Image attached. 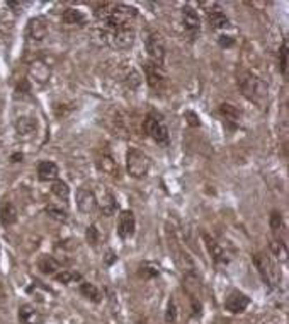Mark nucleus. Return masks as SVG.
<instances>
[{"label": "nucleus", "mask_w": 289, "mask_h": 324, "mask_svg": "<svg viewBox=\"0 0 289 324\" xmlns=\"http://www.w3.org/2000/svg\"><path fill=\"white\" fill-rule=\"evenodd\" d=\"M54 280L56 282H62L65 285H68V283L75 282V280H82V275L77 271H68V270H60V273H54Z\"/></svg>", "instance_id": "nucleus-29"}, {"label": "nucleus", "mask_w": 289, "mask_h": 324, "mask_svg": "<svg viewBox=\"0 0 289 324\" xmlns=\"http://www.w3.org/2000/svg\"><path fill=\"white\" fill-rule=\"evenodd\" d=\"M48 29H49L48 19L43 16H36L29 19L27 28H26V36L31 39V41H43V39L48 36Z\"/></svg>", "instance_id": "nucleus-12"}, {"label": "nucleus", "mask_w": 289, "mask_h": 324, "mask_svg": "<svg viewBox=\"0 0 289 324\" xmlns=\"http://www.w3.org/2000/svg\"><path fill=\"white\" fill-rule=\"evenodd\" d=\"M152 167L150 157L139 148H129L126 152V169L129 176L134 179H143L148 176Z\"/></svg>", "instance_id": "nucleus-6"}, {"label": "nucleus", "mask_w": 289, "mask_h": 324, "mask_svg": "<svg viewBox=\"0 0 289 324\" xmlns=\"http://www.w3.org/2000/svg\"><path fill=\"white\" fill-rule=\"evenodd\" d=\"M101 38H104V43L114 49H129L134 44V41H136V31H134L133 26L118 29L102 28Z\"/></svg>", "instance_id": "nucleus-4"}, {"label": "nucleus", "mask_w": 289, "mask_h": 324, "mask_svg": "<svg viewBox=\"0 0 289 324\" xmlns=\"http://www.w3.org/2000/svg\"><path fill=\"white\" fill-rule=\"evenodd\" d=\"M136 324H150V322H148V321H144V319H143V321H138Z\"/></svg>", "instance_id": "nucleus-40"}, {"label": "nucleus", "mask_w": 289, "mask_h": 324, "mask_svg": "<svg viewBox=\"0 0 289 324\" xmlns=\"http://www.w3.org/2000/svg\"><path fill=\"white\" fill-rule=\"evenodd\" d=\"M248 306H250V297H247L245 293L240 292V290H233L225 301L226 311H230L232 314L245 312Z\"/></svg>", "instance_id": "nucleus-13"}, {"label": "nucleus", "mask_w": 289, "mask_h": 324, "mask_svg": "<svg viewBox=\"0 0 289 324\" xmlns=\"http://www.w3.org/2000/svg\"><path fill=\"white\" fill-rule=\"evenodd\" d=\"M29 72H31V76L34 77V81H38L39 84H46L49 81V76H51L49 67L43 60H34L31 67H29Z\"/></svg>", "instance_id": "nucleus-21"}, {"label": "nucleus", "mask_w": 289, "mask_h": 324, "mask_svg": "<svg viewBox=\"0 0 289 324\" xmlns=\"http://www.w3.org/2000/svg\"><path fill=\"white\" fill-rule=\"evenodd\" d=\"M38 179L41 183H49V181H56L60 176V169L53 161H41L38 164Z\"/></svg>", "instance_id": "nucleus-17"}, {"label": "nucleus", "mask_w": 289, "mask_h": 324, "mask_svg": "<svg viewBox=\"0 0 289 324\" xmlns=\"http://www.w3.org/2000/svg\"><path fill=\"white\" fill-rule=\"evenodd\" d=\"M238 87L243 94V97H247L248 101L255 104H264L269 97V86L266 81H262L261 77L255 73L243 70L238 73Z\"/></svg>", "instance_id": "nucleus-2"}, {"label": "nucleus", "mask_w": 289, "mask_h": 324, "mask_svg": "<svg viewBox=\"0 0 289 324\" xmlns=\"http://www.w3.org/2000/svg\"><path fill=\"white\" fill-rule=\"evenodd\" d=\"M144 48H147V55H148V62L157 63V65H163L165 62V55H167V48H165V39L158 31H147L144 34Z\"/></svg>", "instance_id": "nucleus-7"}, {"label": "nucleus", "mask_w": 289, "mask_h": 324, "mask_svg": "<svg viewBox=\"0 0 289 324\" xmlns=\"http://www.w3.org/2000/svg\"><path fill=\"white\" fill-rule=\"evenodd\" d=\"M138 273H139V277L144 278V280H152V278H157L158 275H160V268L152 261H144L139 265Z\"/></svg>", "instance_id": "nucleus-26"}, {"label": "nucleus", "mask_w": 289, "mask_h": 324, "mask_svg": "<svg viewBox=\"0 0 289 324\" xmlns=\"http://www.w3.org/2000/svg\"><path fill=\"white\" fill-rule=\"evenodd\" d=\"M218 44H220L221 48H233L235 46V38H232V36H228V34H221L220 38H218Z\"/></svg>", "instance_id": "nucleus-36"}, {"label": "nucleus", "mask_w": 289, "mask_h": 324, "mask_svg": "<svg viewBox=\"0 0 289 324\" xmlns=\"http://www.w3.org/2000/svg\"><path fill=\"white\" fill-rule=\"evenodd\" d=\"M51 193L56 198H60L62 202H68L70 200V188H68V184L63 181V179H56V181H53Z\"/></svg>", "instance_id": "nucleus-27"}, {"label": "nucleus", "mask_w": 289, "mask_h": 324, "mask_svg": "<svg viewBox=\"0 0 289 324\" xmlns=\"http://www.w3.org/2000/svg\"><path fill=\"white\" fill-rule=\"evenodd\" d=\"M220 114L223 118H225V121L228 123H233V127H238V119H240V111L233 106V104H228V103H223L220 106Z\"/></svg>", "instance_id": "nucleus-24"}, {"label": "nucleus", "mask_w": 289, "mask_h": 324, "mask_svg": "<svg viewBox=\"0 0 289 324\" xmlns=\"http://www.w3.org/2000/svg\"><path fill=\"white\" fill-rule=\"evenodd\" d=\"M143 130L157 145L160 147L170 145V133H168V128L165 127V123L162 121L157 113L147 114V118H144L143 121Z\"/></svg>", "instance_id": "nucleus-5"}, {"label": "nucleus", "mask_w": 289, "mask_h": 324, "mask_svg": "<svg viewBox=\"0 0 289 324\" xmlns=\"http://www.w3.org/2000/svg\"><path fill=\"white\" fill-rule=\"evenodd\" d=\"M136 232V217L133 210H123L118 218V236L123 241L131 239Z\"/></svg>", "instance_id": "nucleus-11"}, {"label": "nucleus", "mask_w": 289, "mask_h": 324, "mask_svg": "<svg viewBox=\"0 0 289 324\" xmlns=\"http://www.w3.org/2000/svg\"><path fill=\"white\" fill-rule=\"evenodd\" d=\"M206 19H208L209 28H211L213 31L230 28V17H228L220 7H214L213 11H206Z\"/></svg>", "instance_id": "nucleus-16"}, {"label": "nucleus", "mask_w": 289, "mask_h": 324, "mask_svg": "<svg viewBox=\"0 0 289 324\" xmlns=\"http://www.w3.org/2000/svg\"><path fill=\"white\" fill-rule=\"evenodd\" d=\"M80 293H82V297L89 298V301L94 302V304H99V302L102 301L101 292H99V288H97L96 285H94V283L82 282V283H80Z\"/></svg>", "instance_id": "nucleus-23"}, {"label": "nucleus", "mask_w": 289, "mask_h": 324, "mask_svg": "<svg viewBox=\"0 0 289 324\" xmlns=\"http://www.w3.org/2000/svg\"><path fill=\"white\" fill-rule=\"evenodd\" d=\"M85 236H87V242L91 244L92 247H96L97 242H99V239H101V232H99V229L92 223V226L87 229V234H85Z\"/></svg>", "instance_id": "nucleus-35"}, {"label": "nucleus", "mask_w": 289, "mask_h": 324, "mask_svg": "<svg viewBox=\"0 0 289 324\" xmlns=\"http://www.w3.org/2000/svg\"><path fill=\"white\" fill-rule=\"evenodd\" d=\"M38 268H39V271L44 273V275H54L56 271H60V263L53 256H43V258H39Z\"/></svg>", "instance_id": "nucleus-22"}, {"label": "nucleus", "mask_w": 289, "mask_h": 324, "mask_svg": "<svg viewBox=\"0 0 289 324\" xmlns=\"http://www.w3.org/2000/svg\"><path fill=\"white\" fill-rule=\"evenodd\" d=\"M17 218L19 213L14 203L9 200H2V203H0V223L4 227H11L17 222Z\"/></svg>", "instance_id": "nucleus-18"}, {"label": "nucleus", "mask_w": 289, "mask_h": 324, "mask_svg": "<svg viewBox=\"0 0 289 324\" xmlns=\"http://www.w3.org/2000/svg\"><path fill=\"white\" fill-rule=\"evenodd\" d=\"M253 265H255L258 275H261L264 285H266L269 290H276L281 285V270L276 265V261L269 256L267 253H255L253 254Z\"/></svg>", "instance_id": "nucleus-3"}, {"label": "nucleus", "mask_w": 289, "mask_h": 324, "mask_svg": "<svg viewBox=\"0 0 289 324\" xmlns=\"http://www.w3.org/2000/svg\"><path fill=\"white\" fill-rule=\"evenodd\" d=\"M116 261H118V254L114 253V251H111V249H109V251L106 253V258H104V263H106L107 266H111V265H114Z\"/></svg>", "instance_id": "nucleus-38"}, {"label": "nucleus", "mask_w": 289, "mask_h": 324, "mask_svg": "<svg viewBox=\"0 0 289 324\" xmlns=\"http://www.w3.org/2000/svg\"><path fill=\"white\" fill-rule=\"evenodd\" d=\"M271 251L274 253V256L277 259L281 258L286 261V256H287V247H286V242L282 241V239H272L271 241Z\"/></svg>", "instance_id": "nucleus-31"}, {"label": "nucleus", "mask_w": 289, "mask_h": 324, "mask_svg": "<svg viewBox=\"0 0 289 324\" xmlns=\"http://www.w3.org/2000/svg\"><path fill=\"white\" fill-rule=\"evenodd\" d=\"M143 70H144V77H147V82L153 91L157 89H162L167 82V73L163 70V65H157L152 62H144L143 65Z\"/></svg>", "instance_id": "nucleus-8"}, {"label": "nucleus", "mask_w": 289, "mask_h": 324, "mask_svg": "<svg viewBox=\"0 0 289 324\" xmlns=\"http://www.w3.org/2000/svg\"><path fill=\"white\" fill-rule=\"evenodd\" d=\"M94 16L104 29L129 28L138 19V9L119 2H104L96 7Z\"/></svg>", "instance_id": "nucleus-1"}, {"label": "nucleus", "mask_w": 289, "mask_h": 324, "mask_svg": "<svg viewBox=\"0 0 289 324\" xmlns=\"http://www.w3.org/2000/svg\"><path fill=\"white\" fill-rule=\"evenodd\" d=\"M16 130L19 135H31V133L36 130V119L29 118V116H22L16 121Z\"/></svg>", "instance_id": "nucleus-25"}, {"label": "nucleus", "mask_w": 289, "mask_h": 324, "mask_svg": "<svg viewBox=\"0 0 289 324\" xmlns=\"http://www.w3.org/2000/svg\"><path fill=\"white\" fill-rule=\"evenodd\" d=\"M204 241H206L208 251H209V254H211L213 261L216 263V265H228V261H230V256H228L226 249L223 247L220 242H216L214 239L209 237L208 234H204Z\"/></svg>", "instance_id": "nucleus-15"}, {"label": "nucleus", "mask_w": 289, "mask_h": 324, "mask_svg": "<svg viewBox=\"0 0 289 324\" xmlns=\"http://www.w3.org/2000/svg\"><path fill=\"white\" fill-rule=\"evenodd\" d=\"M62 21L67 26H77V28H83L87 24V16L78 9L73 7H67L62 12Z\"/></svg>", "instance_id": "nucleus-19"}, {"label": "nucleus", "mask_w": 289, "mask_h": 324, "mask_svg": "<svg viewBox=\"0 0 289 324\" xmlns=\"http://www.w3.org/2000/svg\"><path fill=\"white\" fill-rule=\"evenodd\" d=\"M177 321V306H176V298H170L167 304V312H165V322L174 324Z\"/></svg>", "instance_id": "nucleus-34"}, {"label": "nucleus", "mask_w": 289, "mask_h": 324, "mask_svg": "<svg viewBox=\"0 0 289 324\" xmlns=\"http://www.w3.org/2000/svg\"><path fill=\"white\" fill-rule=\"evenodd\" d=\"M97 207L101 208L102 215H106V217H112L114 213L119 210V203L116 200V196L104 186H102L101 194L97 196Z\"/></svg>", "instance_id": "nucleus-14"}, {"label": "nucleus", "mask_w": 289, "mask_h": 324, "mask_svg": "<svg viewBox=\"0 0 289 324\" xmlns=\"http://www.w3.org/2000/svg\"><path fill=\"white\" fill-rule=\"evenodd\" d=\"M44 212L58 222H67V218H68V213L65 210H62V208L56 207V205H48L46 208H44Z\"/></svg>", "instance_id": "nucleus-33"}, {"label": "nucleus", "mask_w": 289, "mask_h": 324, "mask_svg": "<svg viewBox=\"0 0 289 324\" xmlns=\"http://www.w3.org/2000/svg\"><path fill=\"white\" fill-rule=\"evenodd\" d=\"M19 321L22 324H41L43 316L31 304H22V306L19 307Z\"/></svg>", "instance_id": "nucleus-20"}, {"label": "nucleus", "mask_w": 289, "mask_h": 324, "mask_svg": "<svg viewBox=\"0 0 289 324\" xmlns=\"http://www.w3.org/2000/svg\"><path fill=\"white\" fill-rule=\"evenodd\" d=\"M101 169L104 172L111 174V176H118L119 174V167H118V162L114 161L111 156H102V161H101Z\"/></svg>", "instance_id": "nucleus-30"}, {"label": "nucleus", "mask_w": 289, "mask_h": 324, "mask_svg": "<svg viewBox=\"0 0 289 324\" xmlns=\"http://www.w3.org/2000/svg\"><path fill=\"white\" fill-rule=\"evenodd\" d=\"M269 223H271L274 239H281V232L284 231V222H282L281 212L272 210V212H271V218H269Z\"/></svg>", "instance_id": "nucleus-28"}, {"label": "nucleus", "mask_w": 289, "mask_h": 324, "mask_svg": "<svg viewBox=\"0 0 289 324\" xmlns=\"http://www.w3.org/2000/svg\"><path fill=\"white\" fill-rule=\"evenodd\" d=\"M184 116L189 118V119H187V123L191 124V127H199V124H201V121H199V116H197L196 113H192V111H186V113H184Z\"/></svg>", "instance_id": "nucleus-37"}, {"label": "nucleus", "mask_w": 289, "mask_h": 324, "mask_svg": "<svg viewBox=\"0 0 289 324\" xmlns=\"http://www.w3.org/2000/svg\"><path fill=\"white\" fill-rule=\"evenodd\" d=\"M75 200H77V207L82 213H94L97 208V194L92 188L89 186H80L75 193Z\"/></svg>", "instance_id": "nucleus-10"}, {"label": "nucleus", "mask_w": 289, "mask_h": 324, "mask_svg": "<svg viewBox=\"0 0 289 324\" xmlns=\"http://www.w3.org/2000/svg\"><path fill=\"white\" fill-rule=\"evenodd\" d=\"M22 159H24L22 154L16 152V154H12V156H11V162H22Z\"/></svg>", "instance_id": "nucleus-39"}, {"label": "nucleus", "mask_w": 289, "mask_h": 324, "mask_svg": "<svg viewBox=\"0 0 289 324\" xmlns=\"http://www.w3.org/2000/svg\"><path fill=\"white\" fill-rule=\"evenodd\" d=\"M287 41L284 39L281 48H279V70H281L284 77H287Z\"/></svg>", "instance_id": "nucleus-32"}, {"label": "nucleus", "mask_w": 289, "mask_h": 324, "mask_svg": "<svg viewBox=\"0 0 289 324\" xmlns=\"http://www.w3.org/2000/svg\"><path fill=\"white\" fill-rule=\"evenodd\" d=\"M181 17L184 29L189 33V36L194 41L199 36V33H201V17H199L197 11L192 6H184L181 11Z\"/></svg>", "instance_id": "nucleus-9"}]
</instances>
